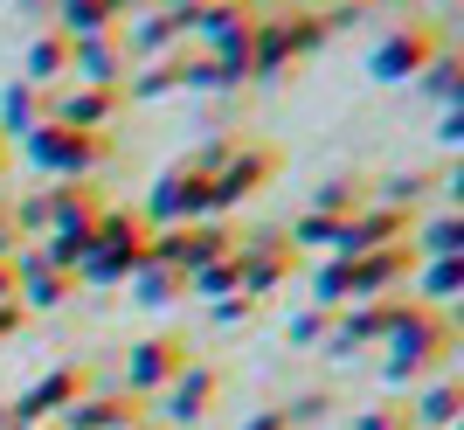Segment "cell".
<instances>
[{
	"mask_svg": "<svg viewBox=\"0 0 464 430\" xmlns=\"http://www.w3.org/2000/svg\"><path fill=\"white\" fill-rule=\"evenodd\" d=\"M70 49L77 42L63 35V28H28L21 35V83H42V91H56V83H70Z\"/></svg>",
	"mask_w": 464,
	"mask_h": 430,
	"instance_id": "d6986e66",
	"label": "cell"
},
{
	"mask_svg": "<svg viewBox=\"0 0 464 430\" xmlns=\"http://www.w3.org/2000/svg\"><path fill=\"white\" fill-rule=\"evenodd\" d=\"M256 0H208L201 15L188 21V49L194 56H222V49H250V28H256Z\"/></svg>",
	"mask_w": 464,
	"mask_h": 430,
	"instance_id": "4fadbf2b",
	"label": "cell"
},
{
	"mask_svg": "<svg viewBox=\"0 0 464 430\" xmlns=\"http://www.w3.org/2000/svg\"><path fill=\"white\" fill-rule=\"evenodd\" d=\"M118 42H125V56H132V70H139V63L180 56V49H188V21L160 15V7H139V15L118 28Z\"/></svg>",
	"mask_w": 464,
	"mask_h": 430,
	"instance_id": "e0dca14e",
	"label": "cell"
},
{
	"mask_svg": "<svg viewBox=\"0 0 464 430\" xmlns=\"http://www.w3.org/2000/svg\"><path fill=\"white\" fill-rule=\"evenodd\" d=\"M7 167H14V146H7V139H0V181H7Z\"/></svg>",
	"mask_w": 464,
	"mask_h": 430,
	"instance_id": "ee69618b",
	"label": "cell"
},
{
	"mask_svg": "<svg viewBox=\"0 0 464 430\" xmlns=\"http://www.w3.org/2000/svg\"><path fill=\"white\" fill-rule=\"evenodd\" d=\"M125 298H132L139 313H160V306L188 298V278H180V271H160V264H139V271L125 278Z\"/></svg>",
	"mask_w": 464,
	"mask_h": 430,
	"instance_id": "83f0119b",
	"label": "cell"
},
{
	"mask_svg": "<svg viewBox=\"0 0 464 430\" xmlns=\"http://www.w3.org/2000/svg\"><path fill=\"white\" fill-rule=\"evenodd\" d=\"M437 146H444V153L464 146V112H437Z\"/></svg>",
	"mask_w": 464,
	"mask_h": 430,
	"instance_id": "8d00e7d4",
	"label": "cell"
},
{
	"mask_svg": "<svg viewBox=\"0 0 464 430\" xmlns=\"http://www.w3.org/2000/svg\"><path fill=\"white\" fill-rule=\"evenodd\" d=\"M215 396H222V368H215V361H188V368L153 396V416H146V424L153 430H194L215 410Z\"/></svg>",
	"mask_w": 464,
	"mask_h": 430,
	"instance_id": "9c48e42d",
	"label": "cell"
},
{
	"mask_svg": "<svg viewBox=\"0 0 464 430\" xmlns=\"http://www.w3.org/2000/svg\"><path fill=\"white\" fill-rule=\"evenodd\" d=\"M458 361V319L409 306V319L382 340V382L388 389H423L430 375H444Z\"/></svg>",
	"mask_w": 464,
	"mask_h": 430,
	"instance_id": "6da1fadb",
	"label": "cell"
},
{
	"mask_svg": "<svg viewBox=\"0 0 464 430\" xmlns=\"http://www.w3.org/2000/svg\"><path fill=\"white\" fill-rule=\"evenodd\" d=\"M146 7H160V15H174V21H194L208 0H146Z\"/></svg>",
	"mask_w": 464,
	"mask_h": 430,
	"instance_id": "74e56055",
	"label": "cell"
},
{
	"mask_svg": "<svg viewBox=\"0 0 464 430\" xmlns=\"http://www.w3.org/2000/svg\"><path fill=\"white\" fill-rule=\"evenodd\" d=\"M132 430H153V424H132Z\"/></svg>",
	"mask_w": 464,
	"mask_h": 430,
	"instance_id": "c3c4849f",
	"label": "cell"
},
{
	"mask_svg": "<svg viewBox=\"0 0 464 430\" xmlns=\"http://www.w3.org/2000/svg\"><path fill=\"white\" fill-rule=\"evenodd\" d=\"M353 430H409V410H395V403H374V410L353 416Z\"/></svg>",
	"mask_w": 464,
	"mask_h": 430,
	"instance_id": "d590c367",
	"label": "cell"
},
{
	"mask_svg": "<svg viewBox=\"0 0 464 430\" xmlns=\"http://www.w3.org/2000/svg\"><path fill=\"white\" fill-rule=\"evenodd\" d=\"M326 333H333L326 306H298V313L285 319V340H291V347H326Z\"/></svg>",
	"mask_w": 464,
	"mask_h": 430,
	"instance_id": "1f68e13d",
	"label": "cell"
},
{
	"mask_svg": "<svg viewBox=\"0 0 464 430\" xmlns=\"http://www.w3.org/2000/svg\"><path fill=\"white\" fill-rule=\"evenodd\" d=\"M208 319H215V327H250V319H256V306H250L243 292H236V298H215V306H208Z\"/></svg>",
	"mask_w": 464,
	"mask_h": 430,
	"instance_id": "e575fe53",
	"label": "cell"
},
{
	"mask_svg": "<svg viewBox=\"0 0 464 430\" xmlns=\"http://www.w3.org/2000/svg\"><path fill=\"white\" fill-rule=\"evenodd\" d=\"M222 250H236V230H229V222H215V215H208V222H174V230H146V264L180 271V278H194Z\"/></svg>",
	"mask_w": 464,
	"mask_h": 430,
	"instance_id": "52a82bcc",
	"label": "cell"
},
{
	"mask_svg": "<svg viewBox=\"0 0 464 430\" xmlns=\"http://www.w3.org/2000/svg\"><path fill=\"white\" fill-rule=\"evenodd\" d=\"M236 292H243V236H236V250H222L215 264H201V271L188 278V298H201V306L236 298Z\"/></svg>",
	"mask_w": 464,
	"mask_h": 430,
	"instance_id": "4316f807",
	"label": "cell"
},
{
	"mask_svg": "<svg viewBox=\"0 0 464 430\" xmlns=\"http://www.w3.org/2000/svg\"><path fill=\"white\" fill-rule=\"evenodd\" d=\"M70 298H77V278L28 271V278H21V292H14V306H21V313H56V306H70Z\"/></svg>",
	"mask_w": 464,
	"mask_h": 430,
	"instance_id": "4dcf8cb0",
	"label": "cell"
},
{
	"mask_svg": "<svg viewBox=\"0 0 464 430\" xmlns=\"http://www.w3.org/2000/svg\"><path fill=\"white\" fill-rule=\"evenodd\" d=\"M368 181H361V174H333V181H319V188H312V201H305V209L312 215H333V222H347V215H361V209H368Z\"/></svg>",
	"mask_w": 464,
	"mask_h": 430,
	"instance_id": "f1b7e54d",
	"label": "cell"
},
{
	"mask_svg": "<svg viewBox=\"0 0 464 430\" xmlns=\"http://www.w3.org/2000/svg\"><path fill=\"white\" fill-rule=\"evenodd\" d=\"M118 112H125V98H118V91H97V83H56V91H49V125H70V132L111 139Z\"/></svg>",
	"mask_w": 464,
	"mask_h": 430,
	"instance_id": "5bb4252c",
	"label": "cell"
},
{
	"mask_svg": "<svg viewBox=\"0 0 464 430\" xmlns=\"http://www.w3.org/2000/svg\"><path fill=\"white\" fill-rule=\"evenodd\" d=\"M347 264V257H340ZM409 278H416V250L395 243V250H374V257H353L347 264V306H374V298H402Z\"/></svg>",
	"mask_w": 464,
	"mask_h": 430,
	"instance_id": "7c38bea8",
	"label": "cell"
},
{
	"mask_svg": "<svg viewBox=\"0 0 464 430\" xmlns=\"http://www.w3.org/2000/svg\"><path fill=\"white\" fill-rule=\"evenodd\" d=\"M91 389H97L91 361H56V368L35 375V382H28V389H21L7 410H14V424H56V416L70 410L77 396H91Z\"/></svg>",
	"mask_w": 464,
	"mask_h": 430,
	"instance_id": "30bf717a",
	"label": "cell"
},
{
	"mask_svg": "<svg viewBox=\"0 0 464 430\" xmlns=\"http://www.w3.org/2000/svg\"><path fill=\"white\" fill-rule=\"evenodd\" d=\"M42 125H49V91H42V83H0V139H7V146H21V139L28 132H42Z\"/></svg>",
	"mask_w": 464,
	"mask_h": 430,
	"instance_id": "603a6c76",
	"label": "cell"
},
{
	"mask_svg": "<svg viewBox=\"0 0 464 430\" xmlns=\"http://www.w3.org/2000/svg\"><path fill=\"white\" fill-rule=\"evenodd\" d=\"M409 222L416 215H395V209H382V201H368L361 215H347L340 222V236H333V250L326 257H374V250H395V243H409Z\"/></svg>",
	"mask_w": 464,
	"mask_h": 430,
	"instance_id": "9a60e30c",
	"label": "cell"
},
{
	"mask_svg": "<svg viewBox=\"0 0 464 430\" xmlns=\"http://www.w3.org/2000/svg\"><path fill=\"white\" fill-rule=\"evenodd\" d=\"M21 160H28L42 181H97V167L111 160V139L70 132V125H42V132L21 139Z\"/></svg>",
	"mask_w": 464,
	"mask_h": 430,
	"instance_id": "277c9868",
	"label": "cell"
},
{
	"mask_svg": "<svg viewBox=\"0 0 464 430\" xmlns=\"http://www.w3.org/2000/svg\"><path fill=\"white\" fill-rule=\"evenodd\" d=\"M326 42V21L305 15V7H285V15H256L250 28V83H277L298 56H312Z\"/></svg>",
	"mask_w": 464,
	"mask_h": 430,
	"instance_id": "3957f363",
	"label": "cell"
},
{
	"mask_svg": "<svg viewBox=\"0 0 464 430\" xmlns=\"http://www.w3.org/2000/svg\"><path fill=\"white\" fill-rule=\"evenodd\" d=\"M277 167H285V160H277V146L236 139V146H229V160H222V167L208 174V215H215V222H229V215L243 209L250 195H264V188L277 181Z\"/></svg>",
	"mask_w": 464,
	"mask_h": 430,
	"instance_id": "8992f818",
	"label": "cell"
},
{
	"mask_svg": "<svg viewBox=\"0 0 464 430\" xmlns=\"http://www.w3.org/2000/svg\"><path fill=\"white\" fill-rule=\"evenodd\" d=\"M437 49H444V28H437V21H395V28H382V35L368 42L361 70H368L374 83H416Z\"/></svg>",
	"mask_w": 464,
	"mask_h": 430,
	"instance_id": "5b68a950",
	"label": "cell"
},
{
	"mask_svg": "<svg viewBox=\"0 0 464 430\" xmlns=\"http://www.w3.org/2000/svg\"><path fill=\"white\" fill-rule=\"evenodd\" d=\"M409 298H416V306H430V313H450V306L464 298V257L416 264V278H409Z\"/></svg>",
	"mask_w": 464,
	"mask_h": 430,
	"instance_id": "cb8c5ba5",
	"label": "cell"
},
{
	"mask_svg": "<svg viewBox=\"0 0 464 430\" xmlns=\"http://www.w3.org/2000/svg\"><path fill=\"white\" fill-rule=\"evenodd\" d=\"M139 222H146V230H174V222H208V174H194L188 160L160 167L153 188L139 195Z\"/></svg>",
	"mask_w": 464,
	"mask_h": 430,
	"instance_id": "ba28073f",
	"label": "cell"
},
{
	"mask_svg": "<svg viewBox=\"0 0 464 430\" xmlns=\"http://www.w3.org/2000/svg\"><path fill=\"white\" fill-rule=\"evenodd\" d=\"M139 264H146V222H139V209L132 201H104V215H97V230H91V257L77 264V285L111 292Z\"/></svg>",
	"mask_w": 464,
	"mask_h": 430,
	"instance_id": "7a4b0ae2",
	"label": "cell"
},
{
	"mask_svg": "<svg viewBox=\"0 0 464 430\" xmlns=\"http://www.w3.org/2000/svg\"><path fill=\"white\" fill-rule=\"evenodd\" d=\"M0 430H14V410H7V403H0Z\"/></svg>",
	"mask_w": 464,
	"mask_h": 430,
	"instance_id": "bcb514c9",
	"label": "cell"
},
{
	"mask_svg": "<svg viewBox=\"0 0 464 430\" xmlns=\"http://www.w3.org/2000/svg\"><path fill=\"white\" fill-rule=\"evenodd\" d=\"M458 410H464V382H458V368L430 375L423 389H409V430H458Z\"/></svg>",
	"mask_w": 464,
	"mask_h": 430,
	"instance_id": "ffe728a7",
	"label": "cell"
},
{
	"mask_svg": "<svg viewBox=\"0 0 464 430\" xmlns=\"http://www.w3.org/2000/svg\"><path fill=\"white\" fill-rule=\"evenodd\" d=\"M21 327H28V313H21V306H0V347H7Z\"/></svg>",
	"mask_w": 464,
	"mask_h": 430,
	"instance_id": "60d3db41",
	"label": "cell"
},
{
	"mask_svg": "<svg viewBox=\"0 0 464 430\" xmlns=\"http://www.w3.org/2000/svg\"><path fill=\"white\" fill-rule=\"evenodd\" d=\"M56 424L63 430H132V424H146V416H139V403L125 389H91V396H77Z\"/></svg>",
	"mask_w": 464,
	"mask_h": 430,
	"instance_id": "44dd1931",
	"label": "cell"
},
{
	"mask_svg": "<svg viewBox=\"0 0 464 430\" xmlns=\"http://www.w3.org/2000/svg\"><path fill=\"white\" fill-rule=\"evenodd\" d=\"M125 77H132V56H125L118 28H104V35H83L77 49H70V83H97V91H118Z\"/></svg>",
	"mask_w": 464,
	"mask_h": 430,
	"instance_id": "ac0fdd59",
	"label": "cell"
},
{
	"mask_svg": "<svg viewBox=\"0 0 464 430\" xmlns=\"http://www.w3.org/2000/svg\"><path fill=\"white\" fill-rule=\"evenodd\" d=\"M14 292H21V278H14V264L0 257V306H14Z\"/></svg>",
	"mask_w": 464,
	"mask_h": 430,
	"instance_id": "b9f144b4",
	"label": "cell"
},
{
	"mask_svg": "<svg viewBox=\"0 0 464 430\" xmlns=\"http://www.w3.org/2000/svg\"><path fill=\"white\" fill-rule=\"evenodd\" d=\"M361 7H402V15H409V7H416V0H361Z\"/></svg>",
	"mask_w": 464,
	"mask_h": 430,
	"instance_id": "f6af8a7d",
	"label": "cell"
},
{
	"mask_svg": "<svg viewBox=\"0 0 464 430\" xmlns=\"http://www.w3.org/2000/svg\"><path fill=\"white\" fill-rule=\"evenodd\" d=\"M291 271H298V250H291L285 230H264V236L243 243V298H250V306H264Z\"/></svg>",
	"mask_w": 464,
	"mask_h": 430,
	"instance_id": "2e32d148",
	"label": "cell"
},
{
	"mask_svg": "<svg viewBox=\"0 0 464 430\" xmlns=\"http://www.w3.org/2000/svg\"><path fill=\"white\" fill-rule=\"evenodd\" d=\"M409 91H423V98H437V112H464V63H458V49H437V56H430V70L416 83H409Z\"/></svg>",
	"mask_w": 464,
	"mask_h": 430,
	"instance_id": "484cf974",
	"label": "cell"
},
{
	"mask_svg": "<svg viewBox=\"0 0 464 430\" xmlns=\"http://www.w3.org/2000/svg\"><path fill=\"white\" fill-rule=\"evenodd\" d=\"M277 410H285L291 430H305V424H319V416L333 410V396H326V389H305V396H291V403H277Z\"/></svg>",
	"mask_w": 464,
	"mask_h": 430,
	"instance_id": "836d02e7",
	"label": "cell"
},
{
	"mask_svg": "<svg viewBox=\"0 0 464 430\" xmlns=\"http://www.w3.org/2000/svg\"><path fill=\"white\" fill-rule=\"evenodd\" d=\"M21 21H35V28H49V15H56V0H14Z\"/></svg>",
	"mask_w": 464,
	"mask_h": 430,
	"instance_id": "f35d334b",
	"label": "cell"
},
{
	"mask_svg": "<svg viewBox=\"0 0 464 430\" xmlns=\"http://www.w3.org/2000/svg\"><path fill=\"white\" fill-rule=\"evenodd\" d=\"M291 250H333V236H340V222L333 215H312V209H298V222H291Z\"/></svg>",
	"mask_w": 464,
	"mask_h": 430,
	"instance_id": "d6a6232c",
	"label": "cell"
},
{
	"mask_svg": "<svg viewBox=\"0 0 464 430\" xmlns=\"http://www.w3.org/2000/svg\"><path fill=\"white\" fill-rule=\"evenodd\" d=\"M194 354H188V340L180 333H146V340H132V354H125V375H118V389L132 396H160L167 382H174L180 368H188Z\"/></svg>",
	"mask_w": 464,
	"mask_h": 430,
	"instance_id": "8fae6325",
	"label": "cell"
},
{
	"mask_svg": "<svg viewBox=\"0 0 464 430\" xmlns=\"http://www.w3.org/2000/svg\"><path fill=\"white\" fill-rule=\"evenodd\" d=\"M326 7H347V0H305V15H326Z\"/></svg>",
	"mask_w": 464,
	"mask_h": 430,
	"instance_id": "7bdbcfd3",
	"label": "cell"
},
{
	"mask_svg": "<svg viewBox=\"0 0 464 430\" xmlns=\"http://www.w3.org/2000/svg\"><path fill=\"white\" fill-rule=\"evenodd\" d=\"M14 430H63V424H14Z\"/></svg>",
	"mask_w": 464,
	"mask_h": 430,
	"instance_id": "7dc6e473",
	"label": "cell"
},
{
	"mask_svg": "<svg viewBox=\"0 0 464 430\" xmlns=\"http://www.w3.org/2000/svg\"><path fill=\"white\" fill-rule=\"evenodd\" d=\"M188 56V49H180ZM180 56H160V63H139L132 77L118 83V98H132V104H153V98H174L180 91Z\"/></svg>",
	"mask_w": 464,
	"mask_h": 430,
	"instance_id": "f546056e",
	"label": "cell"
},
{
	"mask_svg": "<svg viewBox=\"0 0 464 430\" xmlns=\"http://www.w3.org/2000/svg\"><path fill=\"white\" fill-rule=\"evenodd\" d=\"M236 430H291V424H285V410H277V403H271V410L243 416V424H236Z\"/></svg>",
	"mask_w": 464,
	"mask_h": 430,
	"instance_id": "ab89813d",
	"label": "cell"
},
{
	"mask_svg": "<svg viewBox=\"0 0 464 430\" xmlns=\"http://www.w3.org/2000/svg\"><path fill=\"white\" fill-rule=\"evenodd\" d=\"M42 195H49V230H97V215L111 201L97 181H49Z\"/></svg>",
	"mask_w": 464,
	"mask_h": 430,
	"instance_id": "7402d4cb",
	"label": "cell"
},
{
	"mask_svg": "<svg viewBox=\"0 0 464 430\" xmlns=\"http://www.w3.org/2000/svg\"><path fill=\"white\" fill-rule=\"evenodd\" d=\"M409 250H416V264L464 257V215H458V209H444V215H423V222H409Z\"/></svg>",
	"mask_w": 464,
	"mask_h": 430,
	"instance_id": "d4e9b609",
	"label": "cell"
}]
</instances>
